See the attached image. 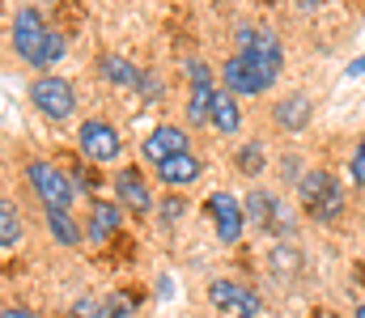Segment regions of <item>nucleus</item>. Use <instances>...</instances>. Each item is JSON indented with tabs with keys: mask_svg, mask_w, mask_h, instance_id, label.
Listing matches in <instances>:
<instances>
[{
	"mask_svg": "<svg viewBox=\"0 0 365 318\" xmlns=\"http://www.w3.org/2000/svg\"><path fill=\"white\" fill-rule=\"evenodd\" d=\"M297 200H302L306 216H314V221H336V216L344 212V187H340L336 174H327V170H306L302 183H297Z\"/></svg>",
	"mask_w": 365,
	"mask_h": 318,
	"instance_id": "f257e3e1",
	"label": "nucleus"
},
{
	"mask_svg": "<svg viewBox=\"0 0 365 318\" xmlns=\"http://www.w3.org/2000/svg\"><path fill=\"white\" fill-rule=\"evenodd\" d=\"M234 43H238V55H247L268 81L280 77V64H284V51H280V38L272 30H255V26H238L234 30Z\"/></svg>",
	"mask_w": 365,
	"mask_h": 318,
	"instance_id": "f03ea898",
	"label": "nucleus"
},
{
	"mask_svg": "<svg viewBox=\"0 0 365 318\" xmlns=\"http://www.w3.org/2000/svg\"><path fill=\"white\" fill-rule=\"evenodd\" d=\"M26 179L34 187V196L43 200V208H68L73 204V183L64 170H56L51 161H30L26 166Z\"/></svg>",
	"mask_w": 365,
	"mask_h": 318,
	"instance_id": "7ed1b4c3",
	"label": "nucleus"
},
{
	"mask_svg": "<svg viewBox=\"0 0 365 318\" xmlns=\"http://www.w3.org/2000/svg\"><path fill=\"white\" fill-rule=\"evenodd\" d=\"M30 102L38 106L47 119H68L73 115V106H77V94H73V85L64 81V77H38L34 85H30Z\"/></svg>",
	"mask_w": 365,
	"mask_h": 318,
	"instance_id": "20e7f679",
	"label": "nucleus"
},
{
	"mask_svg": "<svg viewBox=\"0 0 365 318\" xmlns=\"http://www.w3.org/2000/svg\"><path fill=\"white\" fill-rule=\"evenodd\" d=\"M9 34H13V51H17L26 64H34L51 30H47V21H43L38 9H21V13L13 17V30H9Z\"/></svg>",
	"mask_w": 365,
	"mask_h": 318,
	"instance_id": "39448f33",
	"label": "nucleus"
},
{
	"mask_svg": "<svg viewBox=\"0 0 365 318\" xmlns=\"http://www.w3.org/2000/svg\"><path fill=\"white\" fill-rule=\"evenodd\" d=\"M221 81H225V90H230L234 98H259L264 90H272V81H268L247 55H230V60L221 64Z\"/></svg>",
	"mask_w": 365,
	"mask_h": 318,
	"instance_id": "423d86ee",
	"label": "nucleus"
},
{
	"mask_svg": "<svg viewBox=\"0 0 365 318\" xmlns=\"http://www.w3.org/2000/svg\"><path fill=\"white\" fill-rule=\"evenodd\" d=\"M77 144H81V153L90 161H115L123 153V140H119V132L106 119H86L81 132H77Z\"/></svg>",
	"mask_w": 365,
	"mask_h": 318,
	"instance_id": "0eeeda50",
	"label": "nucleus"
},
{
	"mask_svg": "<svg viewBox=\"0 0 365 318\" xmlns=\"http://www.w3.org/2000/svg\"><path fill=\"white\" fill-rule=\"evenodd\" d=\"M242 208H247V221H255V229H272V233H289V229H293L289 208L276 200L272 191H264V187H255V191L242 200Z\"/></svg>",
	"mask_w": 365,
	"mask_h": 318,
	"instance_id": "6e6552de",
	"label": "nucleus"
},
{
	"mask_svg": "<svg viewBox=\"0 0 365 318\" xmlns=\"http://www.w3.org/2000/svg\"><path fill=\"white\" fill-rule=\"evenodd\" d=\"M208 216H212V225H217V238L221 242H238L242 238V225H247V208L234 200V196H225V191H217L212 200H208Z\"/></svg>",
	"mask_w": 365,
	"mask_h": 318,
	"instance_id": "1a4fd4ad",
	"label": "nucleus"
},
{
	"mask_svg": "<svg viewBox=\"0 0 365 318\" xmlns=\"http://www.w3.org/2000/svg\"><path fill=\"white\" fill-rule=\"evenodd\" d=\"M115 196H119V208L136 212V216L153 212V191H149V183H145V174L132 170V166L115 174Z\"/></svg>",
	"mask_w": 365,
	"mask_h": 318,
	"instance_id": "9d476101",
	"label": "nucleus"
},
{
	"mask_svg": "<svg viewBox=\"0 0 365 318\" xmlns=\"http://www.w3.org/2000/svg\"><path fill=\"white\" fill-rule=\"evenodd\" d=\"M208 297H212L217 310H238V314H251V318H259V310H264L259 293H251V289H242L234 280H212L208 285Z\"/></svg>",
	"mask_w": 365,
	"mask_h": 318,
	"instance_id": "9b49d317",
	"label": "nucleus"
},
{
	"mask_svg": "<svg viewBox=\"0 0 365 318\" xmlns=\"http://www.w3.org/2000/svg\"><path fill=\"white\" fill-rule=\"evenodd\" d=\"M140 153H145L153 166H162L166 157H175V153H187V136H182V127H175V123H162V127H153V132L145 136Z\"/></svg>",
	"mask_w": 365,
	"mask_h": 318,
	"instance_id": "f8f14e48",
	"label": "nucleus"
},
{
	"mask_svg": "<svg viewBox=\"0 0 365 318\" xmlns=\"http://www.w3.org/2000/svg\"><path fill=\"white\" fill-rule=\"evenodd\" d=\"M204 174V166H200V157H191V153H175V157H166L162 166H158V179L166 183V187H191L195 179Z\"/></svg>",
	"mask_w": 365,
	"mask_h": 318,
	"instance_id": "ddd939ff",
	"label": "nucleus"
},
{
	"mask_svg": "<svg viewBox=\"0 0 365 318\" xmlns=\"http://www.w3.org/2000/svg\"><path fill=\"white\" fill-rule=\"evenodd\" d=\"M272 119H276V127H284V132H302V127L310 123V98H306V94L280 98V102L272 106Z\"/></svg>",
	"mask_w": 365,
	"mask_h": 318,
	"instance_id": "4468645a",
	"label": "nucleus"
},
{
	"mask_svg": "<svg viewBox=\"0 0 365 318\" xmlns=\"http://www.w3.org/2000/svg\"><path fill=\"white\" fill-rule=\"evenodd\" d=\"M98 73L110 81V85H123V90H140V68L132 64V60H123V55H102L98 60Z\"/></svg>",
	"mask_w": 365,
	"mask_h": 318,
	"instance_id": "2eb2a0df",
	"label": "nucleus"
},
{
	"mask_svg": "<svg viewBox=\"0 0 365 318\" xmlns=\"http://www.w3.org/2000/svg\"><path fill=\"white\" fill-rule=\"evenodd\" d=\"M212 127H221L225 136H234L242 127V110H238V98L230 90H217V102H212Z\"/></svg>",
	"mask_w": 365,
	"mask_h": 318,
	"instance_id": "dca6fc26",
	"label": "nucleus"
},
{
	"mask_svg": "<svg viewBox=\"0 0 365 318\" xmlns=\"http://www.w3.org/2000/svg\"><path fill=\"white\" fill-rule=\"evenodd\" d=\"M43 216H47V229L60 246H81V225L68 216V208H47Z\"/></svg>",
	"mask_w": 365,
	"mask_h": 318,
	"instance_id": "f3484780",
	"label": "nucleus"
},
{
	"mask_svg": "<svg viewBox=\"0 0 365 318\" xmlns=\"http://www.w3.org/2000/svg\"><path fill=\"white\" fill-rule=\"evenodd\" d=\"M119 225H123V208H119V204H93L90 242H106V238H110Z\"/></svg>",
	"mask_w": 365,
	"mask_h": 318,
	"instance_id": "a211bd4d",
	"label": "nucleus"
},
{
	"mask_svg": "<svg viewBox=\"0 0 365 318\" xmlns=\"http://www.w3.org/2000/svg\"><path fill=\"white\" fill-rule=\"evenodd\" d=\"M212 102H217V85H191V98H187V119L200 127V123H212Z\"/></svg>",
	"mask_w": 365,
	"mask_h": 318,
	"instance_id": "6ab92c4d",
	"label": "nucleus"
},
{
	"mask_svg": "<svg viewBox=\"0 0 365 318\" xmlns=\"http://www.w3.org/2000/svg\"><path fill=\"white\" fill-rule=\"evenodd\" d=\"M17 242H21V216L13 208V200H4V204H0V246L13 250Z\"/></svg>",
	"mask_w": 365,
	"mask_h": 318,
	"instance_id": "aec40b11",
	"label": "nucleus"
},
{
	"mask_svg": "<svg viewBox=\"0 0 365 318\" xmlns=\"http://www.w3.org/2000/svg\"><path fill=\"white\" fill-rule=\"evenodd\" d=\"M60 60H64V38L51 30V34H47V43H43V51H38V60H34V68H43V73H47V68H56Z\"/></svg>",
	"mask_w": 365,
	"mask_h": 318,
	"instance_id": "412c9836",
	"label": "nucleus"
},
{
	"mask_svg": "<svg viewBox=\"0 0 365 318\" xmlns=\"http://www.w3.org/2000/svg\"><path fill=\"white\" fill-rule=\"evenodd\" d=\"M238 170L242 174H259L264 170V149L259 144H242L238 149Z\"/></svg>",
	"mask_w": 365,
	"mask_h": 318,
	"instance_id": "4be33fe9",
	"label": "nucleus"
},
{
	"mask_svg": "<svg viewBox=\"0 0 365 318\" xmlns=\"http://www.w3.org/2000/svg\"><path fill=\"white\" fill-rule=\"evenodd\" d=\"M272 267H276V276H280V280H289L284 272H293V267H297V255H293V250H289L284 242L276 246V255H272Z\"/></svg>",
	"mask_w": 365,
	"mask_h": 318,
	"instance_id": "5701e85b",
	"label": "nucleus"
},
{
	"mask_svg": "<svg viewBox=\"0 0 365 318\" xmlns=\"http://www.w3.org/2000/svg\"><path fill=\"white\" fill-rule=\"evenodd\" d=\"M132 306H136V297H132V293H115V297L106 302V318H128V314H132Z\"/></svg>",
	"mask_w": 365,
	"mask_h": 318,
	"instance_id": "b1692460",
	"label": "nucleus"
},
{
	"mask_svg": "<svg viewBox=\"0 0 365 318\" xmlns=\"http://www.w3.org/2000/svg\"><path fill=\"white\" fill-rule=\"evenodd\" d=\"M349 179H353L357 187H365V136L357 140V149H353V161H349Z\"/></svg>",
	"mask_w": 365,
	"mask_h": 318,
	"instance_id": "393cba45",
	"label": "nucleus"
},
{
	"mask_svg": "<svg viewBox=\"0 0 365 318\" xmlns=\"http://www.w3.org/2000/svg\"><path fill=\"white\" fill-rule=\"evenodd\" d=\"M187 73H191V85H212V68H208L204 60H191Z\"/></svg>",
	"mask_w": 365,
	"mask_h": 318,
	"instance_id": "a878e982",
	"label": "nucleus"
},
{
	"mask_svg": "<svg viewBox=\"0 0 365 318\" xmlns=\"http://www.w3.org/2000/svg\"><path fill=\"white\" fill-rule=\"evenodd\" d=\"M140 94H145V98H162V81L145 73V77H140Z\"/></svg>",
	"mask_w": 365,
	"mask_h": 318,
	"instance_id": "bb28decb",
	"label": "nucleus"
},
{
	"mask_svg": "<svg viewBox=\"0 0 365 318\" xmlns=\"http://www.w3.org/2000/svg\"><path fill=\"white\" fill-rule=\"evenodd\" d=\"M179 212H182V200H179V196H170V200L162 204V216H166V221H175Z\"/></svg>",
	"mask_w": 365,
	"mask_h": 318,
	"instance_id": "cd10ccee",
	"label": "nucleus"
},
{
	"mask_svg": "<svg viewBox=\"0 0 365 318\" xmlns=\"http://www.w3.org/2000/svg\"><path fill=\"white\" fill-rule=\"evenodd\" d=\"M0 318H38L34 310H26V306H4V314Z\"/></svg>",
	"mask_w": 365,
	"mask_h": 318,
	"instance_id": "c85d7f7f",
	"label": "nucleus"
},
{
	"mask_svg": "<svg viewBox=\"0 0 365 318\" xmlns=\"http://www.w3.org/2000/svg\"><path fill=\"white\" fill-rule=\"evenodd\" d=\"M93 310H98L93 302H77V318H98V314H93Z\"/></svg>",
	"mask_w": 365,
	"mask_h": 318,
	"instance_id": "c756f323",
	"label": "nucleus"
},
{
	"mask_svg": "<svg viewBox=\"0 0 365 318\" xmlns=\"http://www.w3.org/2000/svg\"><path fill=\"white\" fill-rule=\"evenodd\" d=\"M349 73H353V77H357V73H365V55H361V60H353V64H349Z\"/></svg>",
	"mask_w": 365,
	"mask_h": 318,
	"instance_id": "7c9ffc66",
	"label": "nucleus"
},
{
	"mask_svg": "<svg viewBox=\"0 0 365 318\" xmlns=\"http://www.w3.org/2000/svg\"><path fill=\"white\" fill-rule=\"evenodd\" d=\"M353 318H365V302H361V306H357V310H353Z\"/></svg>",
	"mask_w": 365,
	"mask_h": 318,
	"instance_id": "2f4dec72",
	"label": "nucleus"
},
{
	"mask_svg": "<svg viewBox=\"0 0 365 318\" xmlns=\"http://www.w3.org/2000/svg\"><path fill=\"white\" fill-rule=\"evenodd\" d=\"M242 318H251V314H242Z\"/></svg>",
	"mask_w": 365,
	"mask_h": 318,
	"instance_id": "473e14b6",
	"label": "nucleus"
}]
</instances>
